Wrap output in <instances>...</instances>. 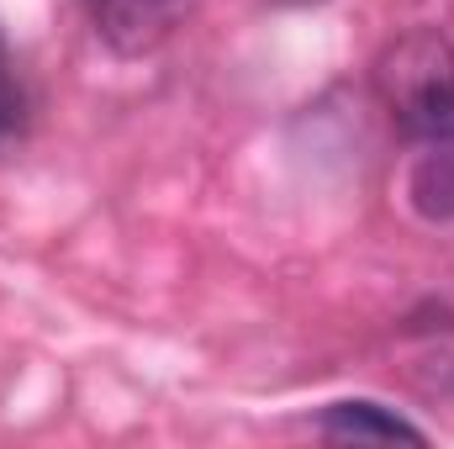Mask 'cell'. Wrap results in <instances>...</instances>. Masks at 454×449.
Returning <instances> with one entry per match:
<instances>
[{"label": "cell", "mask_w": 454, "mask_h": 449, "mask_svg": "<svg viewBox=\"0 0 454 449\" xmlns=\"http://www.w3.org/2000/svg\"><path fill=\"white\" fill-rule=\"evenodd\" d=\"M375 91L407 138L454 143V43L444 32L396 37L375 59Z\"/></svg>", "instance_id": "cell-1"}, {"label": "cell", "mask_w": 454, "mask_h": 449, "mask_svg": "<svg viewBox=\"0 0 454 449\" xmlns=\"http://www.w3.org/2000/svg\"><path fill=\"white\" fill-rule=\"evenodd\" d=\"M191 11L196 0H85L90 27L116 53H153L159 43H169L185 27Z\"/></svg>", "instance_id": "cell-2"}, {"label": "cell", "mask_w": 454, "mask_h": 449, "mask_svg": "<svg viewBox=\"0 0 454 449\" xmlns=\"http://www.w3.org/2000/svg\"><path fill=\"white\" fill-rule=\"evenodd\" d=\"M317 429H323L328 439H380V445H396V439L423 445V439H428L418 423H407L402 413H391V407H380V402H333V407H323Z\"/></svg>", "instance_id": "cell-3"}, {"label": "cell", "mask_w": 454, "mask_h": 449, "mask_svg": "<svg viewBox=\"0 0 454 449\" xmlns=\"http://www.w3.org/2000/svg\"><path fill=\"white\" fill-rule=\"evenodd\" d=\"M412 196L428 217H454V143H434L412 175Z\"/></svg>", "instance_id": "cell-4"}, {"label": "cell", "mask_w": 454, "mask_h": 449, "mask_svg": "<svg viewBox=\"0 0 454 449\" xmlns=\"http://www.w3.org/2000/svg\"><path fill=\"white\" fill-rule=\"evenodd\" d=\"M21 132V85H16V69L5 59V43H0V148Z\"/></svg>", "instance_id": "cell-5"}, {"label": "cell", "mask_w": 454, "mask_h": 449, "mask_svg": "<svg viewBox=\"0 0 454 449\" xmlns=\"http://www.w3.org/2000/svg\"><path fill=\"white\" fill-rule=\"evenodd\" d=\"M270 5H317V0H270Z\"/></svg>", "instance_id": "cell-6"}]
</instances>
